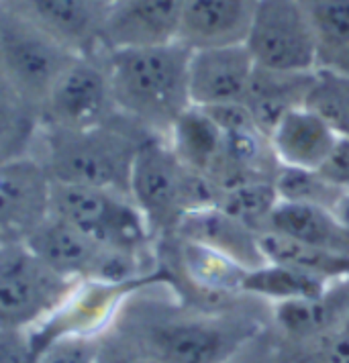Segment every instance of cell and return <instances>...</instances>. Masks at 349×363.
Returning <instances> with one entry per match:
<instances>
[{
    "label": "cell",
    "instance_id": "277c9868",
    "mask_svg": "<svg viewBox=\"0 0 349 363\" xmlns=\"http://www.w3.org/2000/svg\"><path fill=\"white\" fill-rule=\"evenodd\" d=\"M221 186L188 169L164 137H150L135 157L129 196L157 241L174 235L186 213L216 206Z\"/></svg>",
    "mask_w": 349,
    "mask_h": 363
},
{
    "label": "cell",
    "instance_id": "d4e9b609",
    "mask_svg": "<svg viewBox=\"0 0 349 363\" xmlns=\"http://www.w3.org/2000/svg\"><path fill=\"white\" fill-rule=\"evenodd\" d=\"M166 239H172V243L176 245V257L188 280L209 292L213 290L218 294H241V284L248 274V267L225 257L218 251L202 247L199 243L184 241L174 235Z\"/></svg>",
    "mask_w": 349,
    "mask_h": 363
},
{
    "label": "cell",
    "instance_id": "30bf717a",
    "mask_svg": "<svg viewBox=\"0 0 349 363\" xmlns=\"http://www.w3.org/2000/svg\"><path fill=\"white\" fill-rule=\"evenodd\" d=\"M243 45L257 67L274 72H315L318 50L299 0H260Z\"/></svg>",
    "mask_w": 349,
    "mask_h": 363
},
{
    "label": "cell",
    "instance_id": "83f0119b",
    "mask_svg": "<svg viewBox=\"0 0 349 363\" xmlns=\"http://www.w3.org/2000/svg\"><path fill=\"white\" fill-rule=\"evenodd\" d=\"M278 204L274 180H250L235 184L221 192L218 206L241 220L257 235L270 229V218Z\"/></svg>",
    "mask_w": 349,
    "mask_h": 363
},
{
    "label": "cell",
    "instance_id": "ffe728a7",
    "mask_svg": "<svg viewBox=\"0 0 349 363\" xmlns=\"http://www.w3.org/2000/svg\"><path fill=\"white\" fill-rule=\"evenodd\" d=\"M337 141L331 127L318 116L300 106L288 115L270 133V145L280 165L318 169L327 160Z\"/></svg>",
    "mask_w": 349,
    "mask_h": 363
},
{
    "label": "cell",
    "instance_id": "4316f807",
    "mask_svg": "<svg viewBox=\"0 0 349 363\" xmlns=\"http://www.w3.org/2000/svg\"><path fill=\"white\" fill-rule=\"evenodd\" d=\"M306 108L323 118L337 137H349V74L333 67H316L306 94Z\"/></svg>",
    "mask_w": 349,
    "mask_h": 363
},
{
    "label": "cell",
    "instance_id": "52a82bcc",
    "mask_svg": "<svg viewBox=\"0 0 349 363\" xmlns=\"http://www.w3.org/2000/svg\"><path fill=\"white\" fill-rule=\"evenodd\" d=\"M76 284L51 269L27 243L0 245V329H33Z\"/></svg>",
    "mask_w": 349,
    "mask_h": 363
},
{
    "label": "cell",
    "instance_id": "7c38bea8",
    "mask_svg": "<svg viewBox=\"0 0 349 363\" xmlns=\"http://www.w3.org/2000/svg\"><path fill=\"white\" fill-rule=\"evenodd\" d=\"M53 178L35 155L0 164V245L27 243L51 215Z\"/></svg>",
    "mask_w": 349,
    "mask_h": 363
},
{
    "label": "cell",
    "instance_id": "44dd1931",
    "mask_svg": "<svg viewBox=\"0 0 349 363\" xmlns=\"http://www.w3.org/2000/svg\"><path fill=\"white\" fill-rule=\"evenodd\" d=\"M166 141L188 169L216 182L223 165L225 135L209 111L192 104L174 123Z\"/></svg>",
    "mask_w": 349,
    "mask_h": 363
},
{
    "label": "cell",
    "instance_id": "ac0fdd59",
    "mask_svg": "<svg viewBox=\"0 0 349 363\" xmlns=\"http://www.w3.org/2000/svg\"><path fill=\"white\" fill-rule=\"evenodd\" d=\"M274 320L297 339H321L349 318V278H337L315 298H299L272 304Z\"/></svg>",
    "mask_w": 349,
    "mask_h": 363
},
{
    "label": "cell",
    "instance_id": "4fadbf2b",
    "mask_svg": "<svg viewBox=\"0 0 349 363\" xmlns=\"http://www.w3.org/2000/svg\"><path fill=\"white\" fill-rule=\"evenodd\" d=\"M74 55L104 50L102 33L111 6L102 0H0Z\"/></svg>",
    "mask_w": 349,
    "mask_h": 363
},
{
    "label": "cell",
    "instance_id": "e575fe53",
    "mask_svg": "<svg viewBox=\"0 0 349 363\" xmlns=\"http://www.w3.org/2000/svg\"><path fill=\"white\" fill-rule=\"evenodd\" d=\"M102 2H106V4H109V6L113 9L115 4H118V2H123V0H102Z\"/></svg>",
    "mask_w": 349,
    "mask_h": 363
},
{
    "label": "cell",
    "instance_id": "7402d4cb",
    "mask_svg": "<svg viewBox=\"0 0 349 363\" xmlns=\"http://www.w3.org/2000/svg\"><path fill=\"white\" fill-rule=\"evenodd\" d=\"M267 231L309 247L349 255V231L329 208L278 200Z\"/></svg>",
    "mask_w": 349,
    "mask_h": 363
},
{
    "label": "cell",
    "instance_id": "d590c367",
    "mask_svg": "<svg viewBox=\"0 0 349 363\" xmlns=\"http://www.w3.org/2000/svg\"><path fill=\"white\" fill-rule=\"evenodd\" d=\"M345 327H348V329H349V318H348V320H345Z\"/></svg>",
    "mask_w": 349,
    "mask_h": 363
},
{
    "label": "cell",
    "instance_id": "4dcf8cb0",
    "mask_svg": "<svg viewBox=\"0 0 349 363\" xmlns=\"http://www.w3.org/2000/svg\"><path fill=\"white\" fill-rule=\"evenodd\" d=\"M31 329H0V363H39Z\"/></svg>",
    "mask_w": 349,
    "mask_h": 363
},
{
    "label": "cell",
    "instance_id": "f546056e",
    "mask_svg": "<svg viewBox=\"0 0 349 363\" xmlns=\"http://www.w3.org/2000/svg\"><path fill=\"white\" fill-rule=\"evenodd\" d=\"M102 337V335H100ZM100 337H62L41 351L39 363H96Z\"/></svg>",
    "mask_w": 349,
    "mask_h": 363
},
{
    "label": "cell",
    "instance_id": "5bb4252c",
    "mask_svg": "<svg viewBox=\"0 0 349 363\" xmlns=\"http://www.w3.org/2000/svg\"><path fill=\"white\" fill-rule=\"evenodd\" d=\"M255 64L243 43L192 50L188 67L190 102L200 108L245 100Z\"/></svg>",
    "mask_w": 349,
    "mask_h": 363
},
{
    "label": "cell",
    "instance_id": "603a6c76",
    "mask_svg": "<svg viewBox=\"0 0 349 363\" xmlns=\"http://www.w3.org/2000/svg\"><path fill=\"white\" fill-rule=\"evenodd\" d=\"M335 280L337 278H329L297 265L266 262L260 267L248 269L241 284V294L266 298L267 302L278 304L286 300L321 296Z\"/></svg>",
    "mask_w": 349,
    "mask_h": 363
},
{
    "label": "cell",
    "instance_id": "d6986e66",
    "mask_svg": "<svg viewBox=\"0 0 349 363\" xmlns=\"http://www.w3.org/2000/svg\"><path fill=\"white\" fill-rule=\"evenodd\" d=\"M313 78L315 72H274L255 66L243 104L260 131L270 137L284 115L304 106Z\"/></svg>",
    "mask_w": 349,
    "mask_h": 363
},
{
    "label": "cell",
    "instance_id": "3957f363",
    "mask_svg": "<svg viewBox=\"0 0 349 363\" xmlns=\"http://www.w3.org/2000/svg\"><path fill=\"white\" fill-rule=\"evenodd\" d=\"M150 137L155 135L118 115L80 131L41 127L33 153L53 182L94 186L129 196L135 157Z\"/></svg>",
    "mask_w": 349,
    "mask_h": 363
},
{
    "label": "cell",
    "instance_id": "f1b7e54d",
    "mask_svg": "<svg viewBox=\"0 0 349 363\" xmlns=\"http://www.w3.org/2000/svg\"><path fill=\"white\" fill-rule=\"evenodd\" d=\"M274 188L278 200L282 202H297V204H311L335 211L339 200L343 199L345 190L335 186L321 169L309 167H290L280 165L274 176Z\"/></svg>",
    "mask_w": 349,
    "mask_h": 363
},
{
    "label": "cell",
    "instance_id": "9a60e30c",
    "mask_svg": "<svg viewBox=\"0 0 349 363\" xmlns=\"http://www.w3.org/2000/svg\"><path fill=\"white\" fill-rule=\"evenodd\" d=\"M184 0H123L109 13L102 45H155L176 41L182 23Z\"/></svg>",
    "mask_w": 349,
    "mask_h": 363
},
{
    "label": "cell",
    "instance_id": "836d02e7",
    "mask_svg": "<svg viewBox=\"0 0 349 363\" xmlns=\"http://www.w3.org/2000/svg\"><path fill=\"white\" fill-rule=\"evenodd\" d=\"M335 215L339 216V220L343 223V227L349 231V192H345L343 199L339 200V204L335 208Z\"/></svg>",
    "mask_w": 349,
    "mask_h": 363
},
{
    "label": "cell",
    "instance_id": "d6a6232c",
    "mask_svg": "<svg viewBox=\"0 0 349 363\" xmlns=\"http://www.w3.org/2000/svg\"><path fill=\"white\" fill-rule=\"evenodd\" d=\"M96 363H150L137 355L125 343H121L113 333H104L100 337V351Z\"/></svg>",
    "mask_w": 349,
    "mask_h": 363
},
{
    "label": "cell",
    "instance_id": "cb8c5ba5",
    "mask_svg": "<svg viewBox=\"0 0 349 363\" xmlns=\"http://www.w3.org/2000/svg\"><path fill=\"white\" fill-rule=\"evenodd\" d=\"M315 33L318 67L349 74V0H299Z\"/></svg>",
    "mask_w": 349,
    "mask_h": 363
},
{
    "label": "cell",
    "instance_id": "ba28073f",
    "mask_svg": "<svg viewBox=\"0 0 349 363\" xmlns=\"http://www.w3.org/2000/svg\"><path fill=\"white\" fill-rule=\"evenodd\" d=\"M76 57L0 2V76L37 111Z\"/></svg>",
    "mask_w": 349,
    "mask_h": 363
},
{
    "label": "cell",
    "instance_id": "2e32d148",
    "mask_svg": "<svg viewBox=\"0 0 349 363\" xmlns=\"http://www.w3.org/2000/svg\"><path fill=\"white\" fill-rule=\"evenodd\" d=\"M174 237L218 251L248 269L266 264L260 235L223 211L218 204L186 213L176 227Z\"/></svg>",
    "mask_w": 349,
    "mask_h": 363
},
{
    "label": "cell",
    "instance_id": "484cf974",
    "mask_svg": "<svg viewBox=\"0 0 349 363\" xmlns=\"http://www.w3.org/2000/svg\"><path fill=\"white\" fill-rule=\"evenodd\" d=\"M39 129V111L0 76V164L33 153Z\"/></svg>",
    "mask_w": 349,
    "mask_h": 363
},
{
    "label": "cell",
    "instance_id": "1f68e13d",
    "mask_svg": "<svg viewBox=\"0 0 349 363\" xmlns=\"http://www.w3.org/2000/svg\"><path fill=\"white\" fill-rule=\"evenodd\" d=\"M329 180L349 192V137H337L327 160L318 167Z\"/></svg>",
    "mask_w": 349,
    "mask_h": 363
},
{
    "label": "cell",
    "instance_id": "7a4b0ae2",
    "mask_svg": "<svg viewBox=\"0 0 349 363\" xmlns=\"http://www.w3.org/2000/svg\"><path fill=\"white\" fill-rule=\"evenodd\" d=\"M190 55L192 48L180 39L104 50L118 115L166 139L174 123L192 106L188 88Z\"/></svg>",
    "mask_w": 349,
    "mask_h": 363
},
{
    "label": "cell",
    "instance_id": "e0dca14e",
    "mask_svg": "<svg viewBox=\"0 0 349 363\" xmlns=\"http://www.w3.org/2000/svg\"><path fill=\"white\" fill-rule=\"evenodd\" d=\"M260 0H184L178 39L192 50L243 43Z\"/></svg>",
    "mask_w": 349,
    "mask_h": 363
},
{
    "label": "cell",
    "instance_id": "5b68a950",
    "mask_svg": "<svg viewBox=\"0 0 349 363\" xmlns=\"http://www.w3.org/2000/svg\"><path fill=\"white\" fill-rule=\"evenodd\" d=\"M51 215L66 220L104 247L155 262L157 239L127 194L53 182Z\"/></svg>",
    "mask_w": 349,
    "mask_h": 363
},
{
    "label": "cell",
    "instance_id": "9c48e42d",
    "mask_svg": "<svg viewBox=\"0 0 349 363\" xmlns=\"http://www.w3.org/2000/svg\"><path fill=\"white\" fill-rule=\"evenodd\" d=\"M118 116L104 50L92 55H78L53 82L39 108L45 129L80 131L104 125Z\"/></svg>",
    "mask_w": 349,
    "mask_h": 363
},
{
    "label": "cell",
    "instance_id": "8fae6325",
    "mask_svg": "<svg viewBox=\"0 0 349 363\" xmlns=\"http://www.w3.org/2000/svg\"><path fill=\"white\" fill-rule=\"evenodd\" d=\"M155 276L135 281H78L64 302L31 329L39 353L62 337H100L111 329L116 313L127 296L153 280Z\"/></svg>",
    "mask_w": 349,
    "mask_h": 363
},
{
    "label": "cell",
    "instance_id": "8992f818",
    "mask_svg": "<svg viewBox=\"0 0 349 363\" xmlns=\"http://www.w3.org/2000/svg\"><path fill=\"white\" fill-rule=\"evenodd\" d=\"M27 245L72 281H135L155 276V262L104 247L53 215L29 237Z\"/></svg>",
    "mask_w": 349,
    "mask_h": 363
},
{
    "label": "cell",
    "instance_id": "6da1fadb",
    "mask_svg": "<svg viewBox=\"0 0 349 363\" xmlns=\"http://www.w3.org/2000/svg\"><path fill=\"white\" fill-rule=\"evenodd\" d=\"M145 284L127 296L109 329L145 362L227 363L253 337L255 325L241 318L170 311L145 296Z\"/></svg>",
    "mask_w": 349,
    "mask_h": 363
}]
</instances>
